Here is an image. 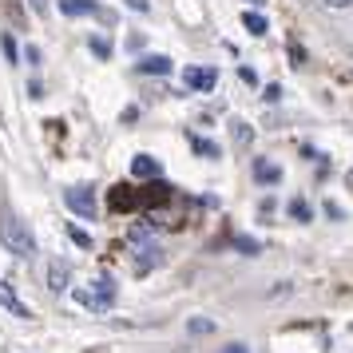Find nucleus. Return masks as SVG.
<instances>
[{"label": "nucleus", "instance_id": "f257e3e1", "mask_svg": "<svg viewBox=\"0 0 353 353\" xmlns=\"http://www.w3.org/2000/svg\"><path fill=\"white\" fill-rule=\"evenodd\" d=\"M0 242H4L8 254H17V258H32L36 254L32 230H28V223H24L20 214H12V210L0 214Z\"/></svg>", "mask_w": 353, "mask_h": 353}, {"label": "nucleus", "instance_id": "f03ea898", "mask_svg": "<svg viewBox=\"0 0 353 353\" xmlns=\"http://www.w3.org/2000/svg\"><path fill=\"white\" fill-rule=\"evenodd\" d=\"M96 290H80V302L92 305V310H108V305L115 302V286L112 278H99V282H92Z\"/></svg>", "mask_w": 353, "mask_h": 353}, {"label": "nucleus", "instance_id": "7ed1b4c3", "mask_svg": "<svg viewBox=\"0 0 353 353\" xmlns=\"http://www.w3.org/2000/svg\"><path fill=\"white\" fill-rule=\"evenodd\" d=\"M64 199H68V207L76 210L80 219H96V194H92V187H72Z\"/></svg>", "mask_w": 353, "mask_h": 353}, {"label": "nucleus", "instance_id": "20e7f679", "mask_svg": "<svg viewBox=\"0 0 353 353\" xmlns=\"http://www.w3.org/2000/svg\"><path fill=\"white\" fill-rule=\"evenodd\" d=\"M214 83H219L214 68H187V88H194V92H210Z\"/></svg>", "mask_w": 353, "mask_h": 353}, {"label": "nucleus", "instance_id": "39448f33", "mask_svg": "<svg viewBox=\"0 0 353 353\" xmlns=\"http://www.w3.org/2000/svg\"><path fill=\"white\" fill-rule=\"evenodd\" d=\"M0 305H4V310H12L17 318H32V310H28V305L20 302V298H17V290L8 286V282H0Z\"/></svg>", "mask_w": 353, "mask_h": 353}, {"label": "nucleus", "instance_id": "423d86ee", "mask_svg": "<svg viewBox=\"0 0 353 353\" xmlns=\"http://www.w3.org/2000/svg\"><path fill=\"white\" fill-rule=\"evenodd\" d=\"M139 72L143 76H171V60L167 56H143L139 60Z\"/></svg>", "mask_w": 353, "mask_h": 353}, {"label": "nucleus", "instance_id": "0eeeda50", "mask_svg": "<svg viewBox=\"0 0 353 353\" xmlns=\"http://www.w3.org/2000/svg\"><path fill=\"white\" fill-rule=\"evenodd\" d=\"M131 175L135 179H155L159 175V163L151 159V155H139V159L131 163Z\"/></svg>", "mask_w": 353, "mask_h": 353}, {"label": "nucleus", "instance_id": "6e6552de", "mask_svg": "<svg viewBox=\"0 0 353 353\" xmlns=\"http://www.w3.org/2000/svg\"><path fill=\"white\" fill-rule=\"evenodd\" d=\"M254 179H258V183H278V179H282V167H278V163L258 159L254 163Z\"/></svg>", "mask_w": 353, "mask_h": 353}, {"label": "nucleus", "instance_id": "1a4fd4ad", "mask_svg": "<svg viewBox=\"0 0 353 353\" xmlns=\"http://www.w3.org/2000/svg\"><path fill=\"white\" fill-rule=\"evenodd\" d=\"M60 12L64 17H88V12H96V4L92 0H60Z\"/></svg>", "mask_w": 353, "mask_h": 353}, {"label": "nucleus", "instance_id": "9d476101", "mask_svg": "<svg viewBox=\"0 0 353 353\" xmlns=\"http://www.w3.org/2000/svg\"><path fill=\"white\" fill-rule=\"evenodd\" d=\"M48 282H52V290H56V294H60V290H68V266H60V262H52Z\"/></svg>", "mask_w": 353, "mask_h": 353}, {"label": "nucleus", "instance_id": "9b49d317", "mask_svg": "<svg viewBox=\"0 0 353 353\" xmlns=\"http://www.w3.org/2000/svg\"><path fill=\"white\" fill-rule=\"evenodd\" d=\"M242 24H246L254 36H266V17H258V12H246V17H242Z\"/></svg>", "mask_w": 353, "mask_h": 353}, {"label": "nucleus", "instance_id": "f8f14e48", "mask_svg": "<svg viewBox=\"0 0 353 353\" xmlns=\"http://www.w3.org/2000/svg\"><path fill=\"white\" fill-rule=\"evenodd\" d=\"M290 214H294V219H302V223H305V219H310V207H305L302 199H294V203H290Z\"/></svg>", "mask_w": 353, "mask_h": 353}, {"label": "nucleus", "instance_id": "ddd939ff", "mask_svg": "<svg viewBox=\"0 0 353 353\" xmlns=\"http://www.w3.org/2000/svg\"><path fill=\"white\" fill-rule=\"evenodd\" d=\"M210 330H214V325H210L207 318H194L191 321V334H210Z\"/></svg>", "mask_w": 353, "mask_h": 353}, {"label": "nucleus", "instance_id": "4468645a", "mask_svg": "<svg viewBox=\"0 0 353 353\" xmlns=\"http://www.w3.org/2000/svg\"><path fill=\"white\" fill-rule=\"evenodd\" d=\"M194 147H199V151H203V155H210V159H214V155H219V147L210 143V139H199V143H194Z\"/></svg>", "mask_w": 353, "mask_h": 353}, {"label": "nucleus", "instance_id": "2eb2a0df", "mask_svg": "<svg viewBox=\"0 0 353 353\" xmlns=\"http://www.w3.org/2000/svg\"><path fill=\"white\" fill-rule=\"evenodd\" d=\"M68 234H72V239L80 242V246H92V239H88V234H83V230H76V226H72V230H68Z\"/></svg>", "mask_w": 353, "mask_h": 353}, {"label": "nucleus", "instance_id": "dca6fc26", "mask_svg": "<svg viewBox=\"0 0 353 353\" xmlns=\"http://www.w3.org/2000/svg\"><path fill=\"white\" fill-rule=\"evenodd\" d=\"M4 56H8V60H17V44H12V36H4Z\"/></svg>", "mask_w": 353, "mask_h": 353}, {"label": "nucleus", "instance_id": "f3484780", "mask_svg": "<svg viewBox=\"0 0 353 353\" xmlns=\"http://www.w3.org/2000/svg\"><path fill=\"white\" fill-rule=\"evenodd\" d=\"M234 128H239V143H250V128L246 123H234Z\"/></svg>", "mask_w": 353, "mask_h": 353}, {"label": "nucleus", "instance_id": "a211bd4d", "mask_svg": "<svg viewBox=\"0 0 353 353\" xmlns=\"http://www.w3.org/2000/svg\"><path fill=\"white\" fill-rule=\"evenodd\" d=\"M92 52H96V56H108V52H112V48H108L103 40H92Z\"/></svg>", "mask_w": 353, "mask_h": 353}, {"label": "nucleus", "instance_id": "6ab92c4d", "mask_svg": "<svg viewBox=\"0 0 353 353\" xmlns=\"http://www.w3.org/2000/svg\"><path fill=\"white\" fill-rule=\"evenodd\" d=\"M321 4H325V8H350L353 0H321Z\"/></svg>", "mask_w": 353, "mask_h": 353}, {"label": "nucleus", "instance_id": "aec40b11", "mask_svg": "<svg viewBox=\"0 0 353 353\" xmlns=\"http://www.w3.org/2000/svg\"><path fill=\"white\" fill-rule=\"evenodd\" d=\"M32 12H40V17H44V12H48V0H32Z\"/></svg>", "mask_w": 353, "mask_h": 353}, {"label": "nucleus", "instance_id": "412c9836", "mask_svg": "<svg viewBox=\"0 0 353 353\" xmlns=\"http://www.w3.org/2000/svg\"><path fill=\"white\" fill-rule=\"evenodd\" d=\"M131 8H139V12H147V0H128Z\"/></svg>", "mask_w": 353, "mask_h": 353}, {"label": "nucleus", "instance_id": "4be33fe9", "mask_svg": "<svg viewBox=\"0 0 353 353\" xmlns=\"http://www.w3.org/2000/svg\"><path fill=\"white\" fill-rule=\"evenodd\" d=\"M226 353H246V350H242V345H230V350H226Z\"/></svg>", "mask_w": 353, "mask_h": 353}]
</instances>
